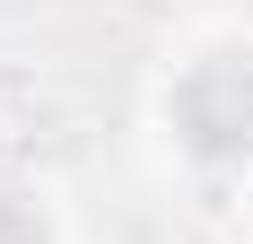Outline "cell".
<instances>
[{"mask_svg": "<svg viewBox=\"0 0 253 244\" xmlns=\"http://www.w3.org/2000/svg\"><path fill=\"white\" fill-rule=\"evenodd\" d=\"M175 131H183L192 157H210V166L245 157L253 148V61H236V52L192 61L183 87H175Z\"/></svg>", "mask_w": 253, "mask_h": 244, "instance_id": "1", "label": "cell"}, {"mask_svg": "<svg viewBox=\"0 0 253 244\" xmlns=\"http://www.w3.org/2000/svg\"><path fill=\"white\" fill-rule=\"evenodd\" d=\"M0 244H44L35 209H18V201H0Z\"/></svg>", "mask_w": 253, "mask_h": 244, "instance_id": "2", "label": "cell"}]
</instances>
